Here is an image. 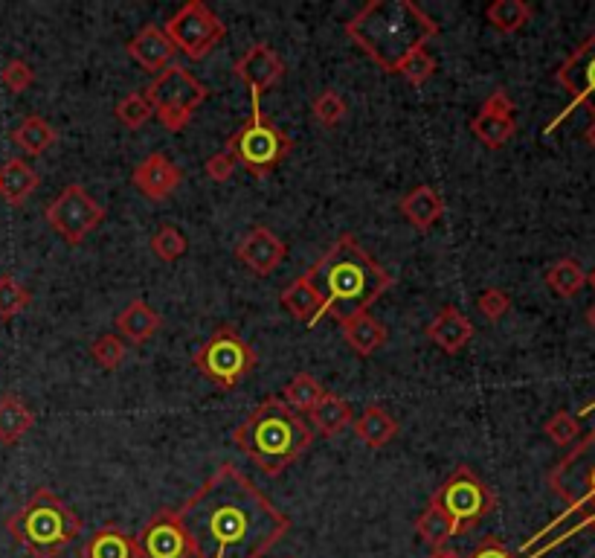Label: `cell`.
<instances>
[{"instance_id":"cell-43","label":"cell","mask_w":595,"mask_h":558,"mask_svg":"<svg viewBox=\"0 0 595 558\" xmlns=\"http://www.w3.org/2000/svg\"><path fill=\"white\" fill-rule=\"evenodd\" d=\"M471 558H514V556L508 553L506 547H503L497 538H485V541L476 547V553Z\"/></svg>"},{"instance_id":"cell-6","label":"cell","mask_w":595,"mask_h":558,"mask_svg":"<svg viewBox=\"0 0 595 558\" xmlns=\"http://www.w3.org/2000/svg\"><path fill=\"white\" fill-rule=\"evenodd\" d=\"M294 140L273 125L262 114V108H253L250 120L238 128L236 134H230L227 140V152L236 157V163L250 175V178H268L270 172L291 155Z\"/></svg>"},{"instance_id":"cell-49","label":"cell","mask_w":595,"mask_h":558,"mask_svg":"<svg viewBox=\"0 0 595 558\" xmlns=\"http://www.w3.org/2000/svg\"><path fill=\"white\" fill-rule=\"evenodd\" d=\"M288 558H291V556H288Z\"/></svg>"},{"instance_id":"cell-39","label":"cell","mask_w":595,"mask_h":558,"mask_svg":"<svg viewBox=\"0 0 595 558\" xmlns=\"http://www.w3.org/2000/svg\"><path fill=\"white\" fill-rule=\"evenodd\" d=\"M433 73H436V59H433L427 50L416 53L410 62H404L401 64V70H398V76H404L410 85H424Z\"/></svg>"},{"instance_id":"cell-29","label":"cell","mask_w":595,"mask_h":558,"mask_svg":"<svg viewBox=\"0 0 595 558\" xmlns=\"http://www.w3.org/2000/svg\"><path fill=\"white\" fill-rule=\"evenodd\" d=\"M326 396V390H323V384L311 375V372H297L288 384H285V390H282V402L288 404L294 413H311L320 399Z\"/></svg>"},{"instance_id":"cell-33","label":"cell","mask_w":595,"mask_h":558,"mask_svg":"<svg viewBox=\"0 0 595 558\" xmlns=\"http://www.w3.org/2000/svg\"><path fill=\"white\" fill-rule=\"evenodd\" d=\"M151 253L160 259V262H178L180 256L186 253L189 248V242H186V236L180 233L175 224H163V227H157V233L151 236Z\"/></svg>"},{"instance_id":"cell-22","label":"cell","mask_w":595,"mask_h":558,"mask_svg":"<svg viewBox=\"0 0 595 558\" xmlns=\"http://www.w3.org/2000/svg\"><path fill=\"white\" fill-rule=\"evenodd\" d=\"M355 436L366 445V448H387L389 442L398 436L401 431V425H398V419L384 410L381 404H369L360 416H357L355 422Z\"/></svg>"},{"instance_id":"cell-9","label":"cell","mask_w":595,"mask_h":558,"mask_svg":"<svg viewBox=\"0 0 595 558\" xmlns=\"http://www.w3.org/2000/svg\"><path fill=\"white\" fill-rule=\"evenodd\" d=\"M430 506H436L442 515H447L456 535H462V532L474 529L485 515H491L497 500H494V492L476 477L468 465H459L430 495Z\"/></svg>"},{"instance_id":"cell-44","label":"cell","mask_w":595,"mask_h":558,"mask_svg":"<svg viewBox=\"0 0 595 558\" xmlns=\"http://www.w3.org/2000/svg\"><path fill=\"white\" fill-rule=\"evenodd\" d=\"M430 558H459V556H456V553H450V550H433Z\"/></svg>"},{"instance_id":"cell-19","label":"cell","mask_w":595,"mask_h":558,"mask_svg":"<svg viewBox=\"0 0 595 558\" xmlns=\"http://www.w3.org/2000/svg\"><path fill=\"white\" fill-rule=\"evenodd\" d=\"M340 329H343L346 343L355 349L360 358L375 355L387 343V326L378 317H372L369 311H357L352 317L340 320Z\"/></svg>"},{"instance_id":"cell-47","label":"cell","mask_w":595,"mask_h":558,"mask_svg":"<svg viewBox=\"0 0 595 558\" xmlns=\"http://www.w3.org/2000/svg\"><path fill=\"white\" fill-rule=\"evenodd\" d=\"M587 317H590V323H593V326H595V306H593V309H590V314H587Z\"/></svg>"},{"instance_id":"cell-38","label":"cell","mask_w":595,"mask_h":558,"mask_svg":"<svg viewBox=\"0 0 595 558\" xmlns=\"http://www.w3.org/2000/svg\"><path fill=\"white\" fill-rule=\"evenodd\" d=\"M0 82L9 93H24L30 91L32 82H35V70L24 59H12V62L3 64L0 70Z\"/></svg>"},{"instance_id":"cell-23","label":"cell","mask_w":595,"mask_h":558,"mask_svg":"<svg viewBox=\"0 0 595 558\" xmlns=\"http://www.w3.org/2000/svg\"><path fill=\"white\" fill-rule=\"evenodd\" d=\"M82 558H140L137 538L117 524L96 529L82 544Z\"/></svg>"},{"instance_id":"cell-24","label":"cell","mask_w":595,"mask_h":558,"mask_svg":"<svg viewBox=\"0 0 595 558\" xmlns=\"http://www.w3.org/2000/svg\"><path fill=\"white\" fill-rule=\"evenodd\" d=\"M38 184H41L38 172L32 169L27 160H21V157H12V160H6L0 166V195L12 207L27 204V198L38 189Z\"/></svg>"},{"instance_id":"cell-30","label":"cell","mask_w":595,"mask_h":558,"mask_svg":"<svg viewBox=\"0 0 595 558\" xmlns=\"http://www.w3.org/2000/svg\"><path fill=\"white\" fill-rule=\"evenodd\" d=\"M418 538L430 547V550H445V544L456 535V529L450 524V518L442 515L436 506H427L416 518Z\"/></svg>"},{"instance_id":"cell-15","label":"cell","mask_w":595,"mask_h":558,"mask_svg":"<svg viewBox=\"0 0 595 558\" xmlns=\"http://www.w3.org/2000/svg\"><path fill=\"white\" fill-rule=\"evenodd\" d=\"M236 256L238 262H241L244 268H250L253 274L270 277V274L285 262L288 248H285V242H282L270 227L256 224V227H250V230L244 233V239L236 245Z\"/></svg>"},{"instance_id":"cell-8","label":"cell","mask_w":595,"mask_h":558,"mask_svg":"<svg viewBox=\"0 0 595 558\" xmlns=\"http://www.w3.org/2000/svg\"><path fill=\"white\" fill-rule=\"evenodd\" d=\"M146 96L151 99L154 114L166 131H183L192 123V114L209 99V88L204 82H198L186 67L172 64L151 79Z\"/></svg>"},{"instance_id":"cell-17","label":"cell","mask_w":595,"mask_h":558,"mask_svg":"<svg viewBox=\"0 0 595 558\" xmlns=\"http://www.w3.org/2000/svg\"><path fill=\"white\" fill-rule=\"evenodd\" d=\"M125 53L140 64L146 73L157 76L163 73L166 67H172V59H175V44L169 41V35L160 30L157 24H146L143 30L137 32L128 44H125Z\"/></svg>"},{"instance_id":"cell-2","label":"cell","mask_w":595,"mask_h":558,"mask_svg":"<svg viewBox=\"0 0 595 558\" xmlns=\"http://www.w3.org/2000/svg\"><path fill=\"white\" fill-rule=\"evenodd\" d=\"M302 277L320 297V311L311 329L320 326L328 314L340 323L357 311H369L395 285V279L372 259L369 250L360 248L352 233H343Z\"/></svg>"},{"instance_id":"cell-45","label":"cell","mask_w":595,"mask_h":558,"mask_svg":"<svg viewBox=\"0 0 595 558\" xmlns=\"http://www.w3.org/2000/svg\"><path fill=\"white\" fill-rule=\"evenodd\" d=\"M587 480H590V497H593L595 495V465L590 468V477H587Z\"/></svg>"},{"instance_id":"cell-26","label":"cell","mask_w":595,"mask_h":558,"mask_svg":"<svg viewBox=\"0 0 595 558\" xmlns=\"http://www.w3.org/2000/svg\"><path fill=\"white\" fill-rule=\"evenodd\" d=\"M35 425V413L18 399L15 393L0 396V445H15L18 439L30 434Z\"/></svg>"},{"instance_id":"cell-32","label":"cell","mask_w":595,"mask_h":558,"mask_svg":"<svg viewBox=\"0 0 595 558\" xmlns=\"http://www.w3.org/2000/svg\"><path fill=\"white\" fill-rule=\"evenodd\" d=\"M114 114H117V120L125 125V128L137 131V128H143V125L149 123L151 117H154V105H151V99L146 96V91H134L119 99L117 108H114Z\"/></svg>"},{"instance_id":"cell-11","label":"cell","mask_w":595,"mask_h":558,"mask_svg":"<svg viewBox=\"0 0 595 558\" xmlns=\"http://www.w3.org/2000/svg\"><path fill=\"white\" fill-rule=\"evenodd\" d=\"M44 218L67 245H82L88 233H93L105 221V210L85 186L70 184L47 204Z\"/></svg>"},{"instance_id":"cell-42","label":"cell","mask_w":595,"mask_h":558,"mask_svg":"<svg viewBox=\"0 0 595 558\" xmlns=\"http://www.w3.org/2000/svg\"><path fill=\"white\" fill-rule=\"evenodd\" d=\"M546 434L552 436L558 445H566V442H572L575 434H578V422L569 413H558V416H552L546 422Z\"/></svg>"},{"instance_id":"cell-41","label":"cell","mask_w":595,"mask_h":558,"mask_svg":"<svg viewBox=\"0 0 595 558\" xmlns=\"http://www.w3.org/2000/svg\"><path fill=\"white\" fill-rule=\"evenodd\" d=\"M236 157L230 155L227 149L224 152H218V155H212L204 163V169H207V175L215 181V184H224V181H230L233 178V172H236Z\"/></svg>"},{"instance_id":"cell-48","label":"cell","mask_w":595,"mask_h":558,"mask_svg":"<svg viewBox=\"0 0 595 558\" xmlns=\"http://www.w3.org/2000/svg\"><path fill=\"white\" fill-rule=\"evenodd\" d=\"M590 282H593V288H595V274H593V277H590Z\"/></svg>"},{"instance_id":"cell-20","label":"cell","mask_w":595,"mask_h":558,"mask_svg":"<svg viewBox=\"0 0 595 558\" xmlns=\"http://www.w3.org/2000/svg\"><path fill=\"white\" fill-rule=\"evenodd\" d=\"M398 210H401V216L407 218L416 230L427 233L430 227L439 224V218L445 213V201H442V195L433 186L421 184L401 198Z\"/></svg>"},{"instance_id":"cell-14","label":"cell","mask_w":595,"mask_h":558,"mask_svg":"<svg viewBox=\"0 0 595 558\" xmlns=\"http://www.w3.org/2000/svg\"><path fill=\"white\" fill-rule=\"evenodd\" d=\"M517 131L514 120V102L508 99L506 91H494L479 108L471 120V134L485 146V149H503Z\"/></svg>"},{"instance_id":"cell-34","label":"cell","mask_w":595,"mask_h":558,"mask_svg":"<svg viewBox=\"0 0 595 558\" xmlns=\"http://www.w3.org/2000/svg\"><path fill=\"white\" fill-rule=\"evenodd\" d=\"M125 355H128V346L119 335H99L96 341L90 343V358L102 367V370L114 372L125 364Z\"/></svg>"},{"instance_id":"cell-1","label":"cell","mask_w":595,"mask_h":558,"mask_svg":"<svg viewBox=\"0 0 595 558\" xmlns=\"http://www.w3.org/2000/svg\"><path fill=\"white\" fill-rule=\"evenodd\" d=\"M192 558H265L288 535L291 518L233 463L175 509Z\"/></svg>"},{"instance_id":"cell-31","label":"cell","mask_w":595,"mask_h":558,"mask_svg":"<svg viewBox=\"0 0 595 558\" xmlns=\"http://www.w3.org/2000/svg\"><path fill=\"white\" fill-rule=\"evenodd\" d=\"M485 18L491 21V27L500 32H517L523 24H529L532 18V6L523 0H494L485 9Z\"/></svg>"},{"instance_id":"cell-7","label":"cell","mask_w":595,"mask_h":558,"mask_svg":"<svg viewBox=\"0 0 595 558\" xmlns=\"http://www.w3.org/2000/svg\"><path fill=\"white\" fill-rule=\"evenodd\" d=\"M195 370L218 390H236L238 384L256 370L259 358L253 346L236 332V326H218L201 349H195L192 358Z\"/></svg>"},{"instance_id":"cell-28","label":"cell","mask_w":595,"mask_h":558,"mask_svg":"<svg viewBox=\"0 0 595 558\" xmlns=\"http://www.w3.org/2000/svg\"><path fill=\"white\" fill-rule=\"evenodd\" d=\"M279 303H282V309L288 311L294 320H302L308 329H311V323H314V317H317V311H320V297H317V291L308 285V279L305 277L294 279V282L279 294Z\"/></svg>"},{"instance_id":"cell-18","label":"cell","mask_w":595,"mask_h":558,"mask_svg":"<svg viewBox=\"0 0 595 558\" xmlns=\"http://www.w3.org/2000/svg\"><path fill=\"white\" fill-rule=\"evenodd\" d=\"M427 338H430V343H436L445 355H459L474 338V323L465 311H459L456 306H445L430 320Z\"/></svg>"},{"instance_id":"cell-37","label":"cell","mask_w":595,"mask_h":558,"mask_svg":"<svg viewBox=\"0 0 595 558\" xmlns=\"http://www.w3.org/2000/svg\"><path fill=\"white\" fill-rule=\"evenodd\" d=\"M311 114L323 128H334V125L343 123V117H346V102L337 91H323L311 102Z\"/></svg>"},{"instance_id":"cell-35","label":"cell","mask_w":595,"mask_h":558,"mask_svg":"<svg viewBox=\"0 0 595 558\" xmlns=\"http://www.w3.org/2000/svg\"><path fill=\"white\" fill-rule=\"evenodd\" d=\"M30 300V291L12 277V274H3L0 277V320L18 317L21 311L30 306Z\"/></svg>"},{"instance_id":"cell-10","label":"cell","mask_w":595,"mask_h":558,"mask_svg":"<svg viewBox=\"0 0 595 558\" xmlns=\"http://www.w3.org/2000/svg\"><path fill=\"white\" fill-rule=\"evenodd\" d=\"M163 32L169 35L175 50H180L186 59L201 62L227 35V24H221V18L209 9L204 0H189L169 18Z\"/></svg>"},{"instance_id":"cell-27","label":"cell","mask_w":595,"mask_h":558,"mask_svg":"<svg viewBox=\"0 0 595 558\" xmlns=\"http://www.w3.org/2000/svg\"><path fill=\"white\" fill-rule=\"evenodd\" d=\"M12 143L30 157L44 155L56 143V128L47 123V120H41V117L32 114V117H24L18 123V128L12 131Z\"/></svg>"},{"instance_id":"cell-36","label":"cell","mask_w":595,"mask_h":558,"mask_svg":"<svg viewBox=\"0 0 595 558\" xmlns=\"http://www.w3.org/2000/svg\"><path fill=\"white\" fill-rule=\"evenodd\" d=\"M546 282H549V288H552L555 294L572 297V294L581 291V285H584V271H581L572 259H564V262H558V265L549 268Z\"/></svg>"},{"instance_id":"cell-25","label":"cell","mask_w":595,"mask_h":558,"mask_svg":"<svg viewBox=\"0 0 595 558\" xmlns=\"http://www.w3.org/2000/svg\"><path fill=\"white\" fill-rule=\"evenodd\" d=\"M308 416H311V425H314L311 431H317V434L323 436L343 434L355 422L352 404L346 402L343 396H337V393H326Z\"/></svg>"},{"instance_id":"cell-13","label":"cell","mask_w":595,"mask_h":558,"mask_svg":"<svg viewBox=\"0 0 595 558\" xmlns=\"http://www.w3.org/2000/svg\"><path fill=\"white\" fill-rule=\"evenodd\" d=\"M137 553L140 558H192L175 509H160L143 527L137 535Z\"/></svg>"},{"instance_id":"cell-5","label":"cell","mask_w":595,"mask_h":558,"mask_svg":"<svg viewBox=\"0 0 595 558\" xmlns=\"http://www.w3.org/2000/svg\"><path fill=\"white\" fill-rule=\"evenodd\" d=\"M6 529L30 558H59L79 538L82 521L50 489H35L30 500L6 518Z\"/></svg>"},{"instance_id":"cell-40","label":"cell","mask_w":595,"mask_h":558,"mask_svg":"<svg viewBox=\"0 0 595 558\" xmlns=\"http://www.w3.org/2000/svg\"><path fill=\"white\" fill-rule=\"evenodd\" d=\"M476 309L482 311L488 320H500L508 309H511V297L500 288H485L476 300Z\"/></svg>"},{"instance_id":"cell-46","label":"cell","mask_w":595,"mask_h":558,"mask_svg":"<svg viewBox=\"0 0 595 558\" xmlns=\"http://www.w3.org/2000/svg\"><path fill=\"white\" fill-rule=\"evenodd\" d=\"M587 140H590V143H593V146H595V123H593V128L587 131Z\"/></svg>"},{"instance_id":"cell-3","label":"cell","mask_w":595,"mask_h":558,"mask_svg":"<svg viewBox=\"0 0 595 558\" xmlns=\"http://www.w3.org/2000/svg\"><path fill=\"white\" fill-rule=\"evenodd\" d=\"M346 35L384 73H398L401 64L439 35V24L413 0H369L349 18Z\"/></svg>"},{"instance_id":"cell-4","label":"cell","mask_w":595,"mask_h":558,"mask_svg":"<svg viewBox=\"0 0 595 558\" xmlns=\"http://www.w3.org/2000/svg\"><path fill=\"white\" fill-rule=\"evenodd\" d=\"M233 442L250 463L279 477L314 445V431L279 396H270L233 431Z\"/></svg>"},{"instance_id":"cell-12","label":"cell","mask_w":595,"mask_h":558,"mask_svg":"<svg viewBox=\"0 0 595 558\" xmlns=\"http://www.w3.org/2000/svg\"><path fill=\"white\" fill-rule=\"evenodd\" d=\"M233 73L250 91V108H262V96L282 82L285 64L279 59V53H273L268 44H253L241 59H236Z\"/></svg>"},{"instance_id":"cell-16","label":"cell","mask_w":595,"mask_h":558,"mask_svg":"<svg viewBox=\"0 0 595 558\" xmlns=\"http://www.w3.org/2000/svg\"><path fill=\"white\" fill-rule=\"evenodd\" d=\"M183 181V172L172 163V157L149 155L143 163L134 166L131 172V184L137 186L140 195H146L149 201H166Z\"/></svg>"},{"instance_id":"cell-21","label":"cell","mask_w":595,"mask_h":558,"mask_svg":"<svg viewBox=\"0 0 595 558\" xmlns=\"http://www.w3.org/2000/svg\"><path fill=\"white\" fill-rule=\"evenodd\" d=\"M114 326H117V335L122 341L140 346V343L149 341L151 335H157V329L163 326V317L154 309H149L146 300H131V303L117 314Z\"/></svg>"}]
</instances>
